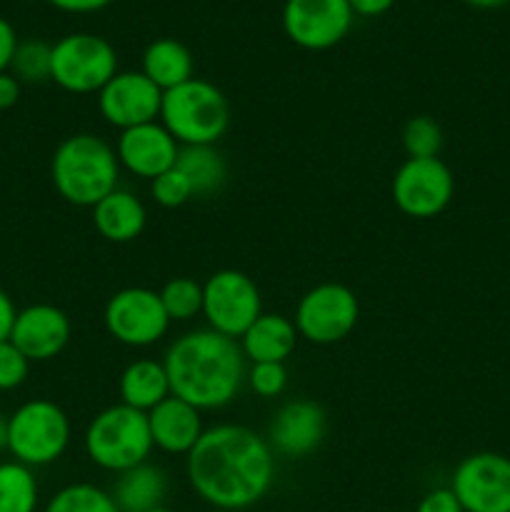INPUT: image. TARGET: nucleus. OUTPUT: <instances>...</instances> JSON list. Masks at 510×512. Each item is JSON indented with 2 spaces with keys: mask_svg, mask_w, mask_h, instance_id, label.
<instances>
[{
  "mask_svg": "<svg viewBox=\"0 0 510 512\" xmlns=\"http://www.w3.org/2000/svg\"><path fill=\"white\" fill-rule=\"evenodd\" d=\"M275 453L268 438L235 423L205 428L185 455L193 493L213 510L243 512L268 495L275 483Z\"/></svg>",
  "mask_w": 510,
  "mask_h": 512,
  "instance_id": "obj_1",
  "label": "nucleus"
},
{
  "mask_svg": "<svg viewBox=\"0 0 510 512\" xmlns=\"http://www.w3.org/2000/svg\"><path fill=\"white\" fill-rule=\"evenodd\" d=\"M245 355L240 343L210 328L188 330L165 353L170 393L200 413L220 410L238 398L245 383Z\"/></svg>",
  "mask_w": 510,
  "mask_h": 512,
  "instance_id": "obj_2",
  "label": "nucleus"
},
{
  "mask_svg": "<svg viewBox=\"0 0 510 512\" xmlns=\"http://www.w3.org/2000/svg\"><path fill=\"white\" fill-rule=\"evenodd\" d=\"M50 178L60 198L78 208H95L118 188L120 163L115 148L93 133H75L55 148Z\"/></svg>",
  "mask_w": 510,
  "mask_h": 512,
  "instance_id": "obj_3",
  "label": "nucleus"
},
{
  "mask_svg": "<svg viewBox=\"0 0 510 512\" xmlns=\"http://www.w3.org/2000/svg\"><path fill=\"white\" fill-rule=\"evenodd\" d=\"M160 123L178 145H215L230 128V103L210 80L190 78L188 83L163 93Z\"/></svg>",
  "mask_w": 510,
  "mask_h": 512,
  "instance_id": "obj_4",
  "label": "nucleus"
},
{
  "mask_svg": "<svg viewBox=\"0 0 510 512\" xmlns=\"http://www.w3.org/2000/svg\"><path fill=\"white\" fill-rule=\"evenodd\" d=\"M83 445L90 463L115 475L148 463L153 453L148 413L125 403L110 405L90 420Z\"/></svg>",
  "mask_w": 510,
  "mask_h": 512,
  "instance_id": "obj_5",
  "label": "nucleus"
},
{
  "mask_svg": "<svg viewBox=\"0 0 510 512\" xmlns=\"http://www.w3.org/2000/svg\"><path fill=\"white\" fill-rule=\"evenodd\" d=\"M70 445V418L58 403L28 400L10 413L8 453L28 468H43L65 455Z\"/></svg>",
  "mask_w": 510,
  "mask_h": 512,
  "instance_id": "obj_6",
  "label": "nucleus"
},
{
  "mask_svg": "<svg viewBox=\"0 0 510 512\" xmlns=\"http://www.w3.org/2000/svg\"><path fill=\"white\" fill-rule=\"evenodd\" d=\"M115 73H118V53L100 35L70 33L53 43L50 80L65 93H100Z\"/></svg>",
  "mask_w": 510,
  "mask_h": 512,
  "instance_id": "obj_7",
  "label": "nucleus"
},
{
  "mask_svg": "<svg viewBox=\"0 0 510 512\" xmlns=\"http://www.w3.org/2000/svg\"><path fill=\"white\" fill-rule=\"evenodd\" d=\"M263 313L260 290L243 270L225 268L203 283V318L210 330L240 340Z\"/></svg>",
  "mask_w": 510,
  "mask_h": 512,
  "instance_id": "obj_8",
  "label": "nucleus"
},
{
  "mask_svg": "<svg viewBox=\"0 0 510 512\" xmlns=\"http://www.w3.org/2000/svg\"><path fill=\"white\" fill-rule=\"evenodd\" d=\"M360 318V303L348 285L320 283L300 298L295 328L313 345H335L348 338Z\"/></svg>",
  "mask_w": 510,
  "mask_h": 512,
  "instance_id": "obj_9",
  "label": "nucleus"
},
{
  "mask_svg": "<svg viewBox=\"0 0 510 512\" xmlns=\"http://www.w3.org/2000/svg\"><path fill=\"white\" fill-rule=\"evenodd\" d=\"M103 323L110 338L128 348H150L160 343L170 328L158 290L140 285L110 295L103 310Z\"/></svg>",
  "mask_w": 510,
  "mask_h": 512,
  "instance_id": "obj_10",
  "label": "nucleus"
},
{
  "mask_svg": "<svg viewBox=\"0 0 510 512\" xmlns=\"http://www.w3.org/2000/svg\"><path fill=\"white\" fill-rule=\"evenodd\" d=\"M455 178L440 158H408L393 175L395 208L408 218H435L450 205Z\"/></svg>",
  "mask_w": 510,
  "mask_h": 512,
  "instance_id": "obj_11",
  "label": "nucleus"
},
{
  "mask_svg": "<svg viewBox=\"0 0 510 512\" xmlns=\"http://www.w3.org/2000/svg\"><path fill=\"white\" fill-rule=\"evenodd\" d=\"M448 488L465 512H510V458L490 450L468 455L458 463Z\"/></svg>",
  "mask_w": 510,
  "mask_h": 512,
  "instance_id": "obj_12",
  "label": "nucleus"
},
{
  "mask_svg": "<svg viewBox=\"0 0 510 512\" xmlns=\"http://www.w3.org/2000/svg\"><path fill=\"white\" fill-rule=\"evenodd\" d=\"M348 0H285L283 30L298 48L330 50L350 33Z\"/></svg>",
  "mask_w": 510,
  "mask_h": 512,
  "instance_id": "obj_13",
  "label": "nucleus"
},
{
  "mask_svg": "<svg viewBox=\"0 0 510 512\" xmlns=\"http://www.w3.org/2000/svg\"><path fill=\"white\" fill-rule=\"evenodd\" d=\"M163 90L143 70H118L98 93V110L118 130L153 123L160 118Z\"/></svg>",
  "mask_w": 510,
  "mask_h": 512,
  "instance_id": "obj_14",
  "label": "nucleus"
},
{
  "mask_svg": "<svg viewBox=\"0 0 510 512\" xmlns=\"http://www.w3.org/2000/svg\"><path fill=\"white\" fill-rule=\"evenodd\" d=\"M70 333H73V325L65 310L50 303H33L15 315L10 343L30 363H45L63 353L65 345L70 343Z\"/></svg>",
  "mask_w": 510,
  "mask_h": 512,
  "instance_id": "obj_15",
  "label": "nucleus"
},
{
  "mask_svg": "<svg viewBox=\"0 0 510 512\" xmlns=\"http://www.w3.org/2000/svg\"><path fill=\"white\" fill-rule=\"evenodd\" d=\"M178 153V140L158 120L120 130V138L115 143V155H118L120 168L133 173L135 178L145 180H155L165 170L173 168Z\"/></svg>",
  "mask_w": 510,
  "mask_h": 512,
  "instance_id": "obj_16",
  "label": "nucleus"
},
{
  "mask_svg": "<svg viewBox=\"0 0 510 512\" xmlns=\"http://www.w3.org/2000/svg\"><path fill=\"white\" fill-rule=\"evenodd\" d=\"M325 428L328 418L315 400H288L270 423L268 443L283 458H308L323 443Z\"/></svg>",
  "mask_w": 510,
  "mask_h": 512,
  "instance_id": "obj_17",
  "label": "nucleus"
},
{
  "mask_svg": "<svg viewBox=\"0 0 510 512\" xmlns=\"http://www.w3.org/2000/svg\"><path fill=\"white\" fill-rule=\"evenodd\" d=\"M148 425L153 448L168 455H188L205 433L203 413L175 395L150 410Z\"/></svg>",
  "mask_w": 510,
  "mask_h": 512,
  "instance_id": "obj_18",
  "label": "nucleus"
},
{
  "mask_svg": "<svg viewBox=\"0 0 510 512\" xmlns=\"http://www.w3.org/2000/svg\"><path fill=\"white\" fill-rule=\"evenodd\" d=\"M298 328L280 313H260L238 340L245 360L250 363H285L298 345Z\"/></svg>",
  "mask_w": 510,
  "mask_h": 512,
  "instance_id": "obj_19",
  "label": "nucleus"
},
{
  "mask_svg": "<svg viewBox=\"0 0 510 512\" xmlns=\"http://www.w3.org/2000/svg\"><path fill=\"white\" fill-rule=\"evenodd\" d=\"M145 223H148V210L143 200L130 190L115 188L93 208L95 230L110 243H133L143 235Z\"/></svg>",
  "mask_w": 510,
  "mask_h": 512,
  "instance_id": "obj_20",
  "label": "nucleus"
},
{
  "mask_svg": "<svg viewBox=\"0 0 510 512\" xmlns=\"http://www.w3.org/2000/svg\"><path fill=\"white\" fill-rule=\"evenodd\" d=\"M120 512H150L165 505L168 495V475L153 463H140L123 470L110 488Z\"/></svg>",
  "mask_w": 510,
  "mask_h": 512,
  "instance_id": "obj_21",
  "label": "nucleus"
},
{
  "mask_svg": "<svg viewBox=\"0 0 510 512\" xmlns=\"http://www.w3.org/2000/svg\"><path fill=\"white\" fill-rule=\"evenodd\" d=\"M118 390L120 403L143 410V413H150L155 405H160L165 398L173 395L163 360L153 358H140L125 365V370L120 373Z\"/></svg>",
  "mask_w": 510,
  "mask_h": 512,
  "instance_id": "obj_22",
  "label": "nucleus"
},
{
  "mask_svg": "<svg viewBox=\"0 0 510 512\" xmlns=\"http://www.w3.org/2000/svg\"><path fill=\"white\" fill-rule=\"evenodd\" d=\"M193 68V55L175 38H158L143 50V73L163 93L188 83L193 78Z\"/></svg>",
  "mask_w": 510,
  "mask_h": 512,
  "instance_id": "obj_23",
  "label": "nucleus"
},
{
  "mask_svg": "<svg viewBox=\"0 0 510 512\" xmlns=\"http://www.w3.org/2000/svg\"><path fill=\"white\" fill-rule=\"evenodd\" d=\"M175 168L188 178L195 198H208L223 188L228 178V165L215 145H183L175 160Z\"/></svg>",
  "mask_w": 510,
  "mask_h": 512,
  "instance_id": "obj_24",
  "label": "nucleus"
},
{
  "mask_svg": "<svg viewBox=\"0 0 510 512\" xmlns=\"http://www.w3.org/2000/svg\"><path fill=\"white\" fill-rule=\"evenodd\" d=\"M40 488L33 468L5 460L0 463V512H38Z\"/></svg>",
  "mask_w": 510,
  "mask_h": 512,
  "instance_id": "obj_25",
  "label": "nucleus"
},
{
  "mask_svg": "<svg viewBox=\"0 0 510 512\" xmlns=\"http://www.w3.org/2000/svg\"><path fill=\"white\" fill-rule=\"evenodd\" d=\"M43 512H120L110 490L93 483H70L50 495Z\"/></svg>",
  "mask_w": 510,
  "mask_h": 512,
  "instance_id": "obj_26",
  "label": "nucleus"
},
{
  "mask_svg": "<svg viewBox=\"0 0 510 512\" xmlns=\"http://www.w3.org/2000/svg\"><path fill=\"white\" fill-rule=\"evenodd\" d=\"M158 293L170 323H188L195 315H203V285L188 275L170 278Z\"/></svg>",
  "mask_w": 510,
  "mask_h": 512,
  "instance_id": "obj_27",
  "label": "nucleus"
},
{
  "mask_svg": "<svg viewBox=\"0 0 510 512\" xmlns=\"http://www.w3.org/2000/svg\"><path fill=\"white\" fill-rule=\"evenodd\" d=\"M50 58H53V45L45 40H20L18 50L10 63V73L23 83H45L50 80Z\"/></svg>",
  "mask_w": 510,
  "mask_h": 512,
  "instance_id": "obj_28",
  "label": "nucleus"
},
{
  "mask_svg": "<svg viewBox=\"0 0 510 512\" xmlns=\"http://www.w3.org/2000/svg\"><path fill=\"white\" fill-rule=\"evenodd\" d=\"M403 148L408 158H438L443 130L428 115H415L403 125Z\"/></svg>",
  "mask_w": 510,
  "mask_h": 512,
  "instance_id": "obj_29",
  "label": "nucleus"
},
{
  "mask_svg": "<svg viewBox=\"0 0 510 512\" xmlns=\"http://www.w3.org/2000/svg\"><path fill=\"white\" fill-rule=\"evenodd\" d=\"M150 195H153V200L160 208L170 210L180 208V205H185L188 200L195 198L188 178H185L175 165L170 170H165L163 175H158L155 180H150Z\"/></svg>",
  "mask_w": 510,
  "mask_h": 512,
  "instance_id": "obj_30",
  "label": "nucleus"
},
{
  "mask_svg": "<svg viewBox=\"0 0 510 512\" xmlns=\"http://www.w3.org/2000/svg\"><path fill=\"white\" fill-rule=\"evenodd\" d=\"M245 383L260 398H278L288 385V370L285 363H250V368L245 370Z\"/></svg>",
  "mask_w": 510,
  "mask_h": 512,
  "instance_id": "obj_31",
  "label": "nucleus"
},
{
  "mask_svg": "<svg viewBox=\"0 0 510 512\" xmlns=\"http://www.w3.org/2000/svg\"><path fill=\"white\" fill-rule=\"evenodd\" d=\"M30 360L10 340L0 343V393L20 388L28 380Z\"/></svg>",
  "mask_w": 510,
  "mask_h": 512,
  "instance_id": "obj_32",
  "label": "nucleus"
},
{
  "mask_svg": "<svg viewBox=\"0 0 510 512\" xmlns=\"http://www.w3.org/2000/svg\"><path fill=\"white\" fill-rule=\"evenodd\" d=\"M415 512H465V510L463 505H460V500L455 498L453 490L435 488L420 498V503L415 505Z\"/></svg>",
  "mask_w": 510,
  "mask_h": 512,
  "instance_id": "obj_33",
  "label": "nucleus"
},
{
  "mask_svg": "<svg viewBox=\"0 0 510 512\" xmlns=\"http://www.w3.org/2000/svg\"><path fill=\"white\" fill-rule=\"evenodd\" d=\"M18 43V33H15V28L10 25V20H5L3 15H0V73L10 70Z\"/></svg>",
  "mask_w": 510,
  "mask_h": 512,
  "instance_id": "obj_34",
  "label": "nucleus"
},
{
  "mask_svg": "<svg viewBox=\"0 0 510 512\" xmlns=\"http://www.w3.org/2000/svg\"><path fill=\"white\" fill-rule=\"evenodd\" d=\"M45 3H50L53 8H58V10H63V13L85 15V13H98V10L108 8L113 0H45Z\"/></svg>",
  "mask_w": 510,
  "mask_h": 512,
  "instance_id": "obj_35",
  "label": "nucleus"
},
{
  "mask_svg": "<svg viewBox=\"0 0 510 512\" xmlns=\"http://www.w3.org/2000/svg\"><path fill=\"white\" fill-rule=\"evenodd\" d=\"M20 88H23V85H20V80L15 78L10 70L0 73V110H8L18 103Z\"/></svg>",
  "mask_w": 510,
  "mask_h": 512,
  "instance_id": "obj_36",
  "label": "nucleus"
},
{
  "mask_svg": "<svg viewBox=\"0 0 510 512\" xmlns=\"http://www.w3.org/2000/svg\"><path fill=\"white\" fill-rule=\"evenodd\" d=\"M353 15H363V18H378L385 15L395 5V0H348Z\"/></svg>",
  "mask_w": 510,
  "mask_h": 512,
  "instance_id": "obj_37",
  "label": "nucleus"
},
{
  "mask_svg": "<svg viewBox=\"0 0 510 512\" xmlns=\"http://www.w3.org/2000/svg\"><path fill=\"white\" fill-rule=\"evenodd\" d=\"M15 315H18V308H15L13 298L0 288V343H3V340H10V330H13Z\"/></svg>",
  "mask_w": 510,
  "mask_h": 512,
  "instance_id": "obj_38",
  "label": "nucleus"
},
{
  "mask_svg": "<svg viewBox=\"0 0 510 512\" xmlns=\"http://www.w3.org/2000/svg\"><path fill=\"white\" fill-rule=\"evenodd\" d=\"M465 3L480 10H493V8H503V5H508L510 0H465Z\"/></svg>",
  "mask_w": 510,
  "mask_h": 512,
  "instance_id": "obj_39",
  "label": "nucleus"
},
{
  "mask_svg": "<svg viewBox=\"0 0 510 512\" xmlns=\"http://www.w3.org/2000/svg\"><path fill=\"white\" fill-rule=\"evenodd\" d=\"M8 433H10V415L0 413V450H8Z\"/></svg>",
  "mask_w": 510,
  "mask_h": 512,
  "instance_id": "obj_40",
  "label": "nucleus"
},
{
  "mask_svg": "<svg viewBox=\"0 0 510 512\" xmlns=\"http://www.w3.org/2000/svg\"><path fill=\"white\" fill-rule=\"evenodd\" d=\"M150 512H175V510L168 508V505H160V508H155V510H150Z\"/></svg>",
  "mask_w": 510,
  "mask_h": 512,
  "instance_id": "obj_41",
  "label": "nucleus"
},
{
  "mask_svg": "<svg viewBox=\"0 0 510 512\" xmlns=\"http://www.w3.org/2000/svg\"><path fill=\"white\" fill-rule=\"evenodd\" d=\"M210 512H228V510H210Z\"/></svg>",
  "mask_w": 510,
  "mask_h": 512,
  "instance_id": "obj_42",
  "label": "nucleus"
}]
</instances>
